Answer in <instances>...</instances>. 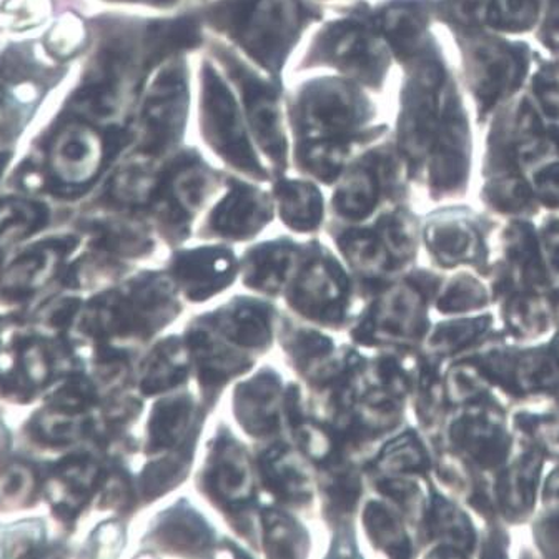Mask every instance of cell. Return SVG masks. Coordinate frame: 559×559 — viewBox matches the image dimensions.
Instances as JSON below:
<instances>
[{
  "label": "cell",
  "instance_id": "6da1fadb",
  "mask_svg": "<svg viewBox=\"0 0 559 559\" xmlns=\"http://www.w3.org/2000/svg\"><path fill=\"white\" fill-rule=\"evenodd\" d=\"M203 110H205V127L215 147L241 167L252 168V148L245 136L237 105L230 92L224 87L215 74L205 75Z\"/></svg>",
  "mask_w": 559,
  "mask_h": 559
},
{
  "label": "cell",
  "instance_id": "7a4b0ae2",
  "mask_svg": "<svg viewBox=\"0 0 559 559\" xmlns=\"http://www.w3.org/2000/svg\"><path fill=\"white\" fill-rule=\"evenodd\" d=\"M301 21L297 0H257L245 21L247 46L263 60L278 59L294 39Z\"/></svg>",
  "mask_w": 559,
  "mask_h": 559
},
{
  "label": "cell",
  "instance_id": "3957f363",
  "mask_svg": "<svg viewBox=\"0 0 559 559\" xmlns=\"http://www.w3.org/2000/svg\"><path fill=\"white\" fill-rule=\"evenodd\" d=\"M104 160V142L87 126H67L52 142L50 167L57 179L81 186L95 177Z\"/></svg>",
  "mask_w": 559,
  "mask_h": 559
},
{
  "label": "cell",
  "instance_id": "277c9868",
  "mask_svg": "<svg viewBox=\"0 0 559 559\" xmlns=\"http://www.w3.org/2000/svg\"><path fill=\"white\" fill-rule=\"evenodd\" d=\"M360 100L345 85H322L304 102V123L310 135L326 136L354 126Z\"/></svg>",
  "mask_w": 559,
  "mask_h": 559
},
{
  "label": "cell",
  "instance_id": "5b68a950",
  "mask_svg": "<svg viewBox=\"0 0 559 559\" xmlns=\"http://www.w3.org/2000/svg\"><path fill=\"white\" fill-rule=\"evenodd\" d=\"M250 120L259 142L272 157L280 158L284 154V136L280 129V114L275 98L269 92L252 87L247 94Z\"/></svg>",
  "mask_w": 559,
  "mask_h": 559
},
{
  "label": "cell",
  "instance_id": "8992f818",
  "mask_svg": "<svg viewBox=\"0 0 559 559\" xmlns=\"http://www.w3.org/2000/svg\"><path fill=\"white\" fill-rule=\"evenodd\" d=\"M60 253L57 252L56 245L53 249L40 247L32 250L17 260L5 275V284L12 290H31L35 285L43 284L44 280L52 273L53 265Z\"/></svg>",
  "mask_w": 559,
  "mask_h": 559
},
{
  "label": "cell",
  "instance_id": "52a82bcc",
  "mask_svg": "<svg viewBox=\"0 0 559 559\" xmlns=\"http://www.w3.org/2000/svg\"><path fill=\"white\" fill-rule=\"evenodd\" d=\"M282 202L285 215L295 224L310 225L319 217V193L307 183H285L282 187Z\"/></svg>",
  "mask_w": 559,
  "mask_h": 559
},
{
  "label": "cell",
  "instance_id": "ba28073f",
  "mask_svg": "<svg viewBox=\"0 0 559 559\" xmlns=\"http://www.w3.org/2000/svg\"><path fill=\"white\" fill-rule=\"evenodd\" d=\"M340 206L348 214H364L374 202V180L370 170L358 168L349 174L338 193Z\"/></svg>",
  "mask_w": 559,
  "mask_h": 559
},
{
  "label": "cell",
  "instance_id": "9c48e42d",
  "mask_svg": "<svg viewBox=\"0 0 559 559\" xmlns=\"http://www.w3.org/2000/svg\"><path fill=\"white\" fill-rule=\"evenodd\" d=\"M39 206L24 202L0 205V237H21L39 224Z\"/></svg>",
  "mask_w": 559,
  "mask_h": 559
},
{
  "label": "cell",
  "instance_id": "30bf717a",
  "mask_svg": "<svg viewBox=\"0 0 559 559\" xmlns=\"http://www.w3.org/2000/svg\"><path fill=\"white\" fill-rule=\"evenodd\" d=\"M263 206L260 203V197L253 195V192H237L228 199L225 205V212L221 215V221L227 222V225L240 228L245 225H252L262 217Z\"/></svg>",
  "mask_w": 559,
  "mask_h": 559
},
{
  "label": "cell",
  "instance_id": "8fae6325",
  "mask_svg": "<svg viewBox=\"0 0 559 559\" xmlns=\"http://www.w3.org/2000/svg\"><path fill=\"white\" fill-rule=\"evenodd\" d=\"M343 158V147L338 144H322L308 152V164L319 171V175H332L340 168Z\"/></svg>",
  "mask_w": 559,
  "mask_h": 559
}]
</instances>
